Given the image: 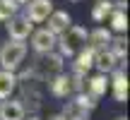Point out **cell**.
<instances>
[{"instance_id": "9c48e42d", "label": "cell", "mask_w": 130, "mask_h": 120, "mask_svg": "<svg viewBox=\"0 0 130 120\" xmlns=\"http://www.w3.org/2000/svg\"><path fill=\"white\" fill-rule=\"evenodd\" d=\"M108 84H111V89H113L116 101L125 103V101H128V74L123 72V70H116V72H113V79H111Z\"/></svg>"}, {"instance_id": "9a60e30c", "label": "cell", "mask_w": 130, "mask_h": 120, "mask_svg": "<svg viewBox=\"0 0 130 120\" xmlns=\"http://www.w3.org/2000/svg\"><path fill=\"white\" fill-rule=\"evenodd\" d=\"M70 91H72V82H70V77H65V74H58V77L51 82V94L53 96L65 98Z\"/></svg>"}, {"instance_id": "5b68a950", "label": "cell", "mask_w": 130, "mask_h": 120, "mask_svg": "<svg viewBox=\"0 0 130 120\" xmlns=\"http://www.w3.org/2000/svg\"><path fill=\"white\" fill-rule=\"evenodd\" d=\"M7 31H10V38H17V41H24V38H29V34L34 31V24L31 19L24 14V17H10L7 19Z\"/></svg>"}, {"instance_id": "8fae6325", "label": "cell", "mask_w": 130, "mask_h": 120, "mask_svg": "<svg viewBox=\"0 0 130 120\" xmlns=\"http://www.w3.org/2000/svg\"><path fill=\"white\" fill-rule=\"evenodd\" d=\"M92 67H94V48H89V46L79 48L77 60H75V74H82L84 77Z\"/></svg>"}, {"instance_id": "4fadbf2b", "label": "cell", "mask_w": 130, "mask_h": 120, "mask_svg": "<svg viewBox=\"0 0 130 120\" xmlns=\"http://www.w3.org/2000/svg\"><path fill=\"white\" fill-rule=\"evenodd\" d=\"M87 41H89V48H94V51H101V48H106L108 43H111V31L104 27L94 29L92 34H87Z\"/></svg>"}, {"instance_id": "7402d4cb", "label": "cell", "mask_w": 130, "mask_h": 120, "mask_svg": "<svg viewBox=\"0 0 130 120\" xmlns=\"http://www.w3.org/2000/svg\"><path fill=\"white\" fill-rule=\"evenodd\" d=\"M29 120H41V118H29Z\"/></svg>"}, {"instance_id": "277c9868", "label": "cell", "mask_w": 130, "mask_h": 120, "mask_svg": "<svg viewBox=\"0 0 130 120\" xmlns=\"http://www.w3.org/2000/svg\"><path fill=\"white\" fill-rule=\"evenodd\" d=\"M29 36H31V48L36 53H53L56 41H58L53 31H48V29H39V31H31Z\"/></svg>"}, {"instance_id": "8992f818", "label": "cell", "mask_w": 130, "mask_h": 120, "mask_svg": "<svg viewBox=\"0 0 130 120\" xmlns=\"http://www.w3.org/2000/svg\"><path fill=\"white\" fill-rule=\"evenodd\" d=\"M53 12L51 0H29L27 5V17L31 22H46V17Z\"/></svg>"}, {"instance_id": "52a82bcc", "label": "cell", "mask_w": 130, "mask_h": 120, "mask_svg": "<svg viewBox=\"0 0 130 120\" xmlns=\"http://www.w3.org/2000/svg\"><path fill=\"white\" fill-rule=\"evenodd\" d=\"M94 67L106 74V72H113L118 67V60L108 48H101V51H94Z\"/></svg>"}, {"instance_id": "603a6c76", "label": "cell", "mask_w": 130, "mask_h": 120, "mask_svg": "<svg viewBox=\"0 0 130 120\" xmlns=\"http://www.w3.org/2000/svg\"><path fill=\"white\" fill-rule=\"evenodd\" d=\"M116 120H128V118H116Z\"/></svg>"}, {"instance_id": "7c38bea8", "label": "cell", "mask_w": 130, "mask_h": 120, "mask_svg": "<svg viewBox=\"0 0 130 120\" xmlns=\"http://www.w3.org/2000/svg\"><path fill=\"white\" fill-rule=\"evenodd\" d=\"M106 89H108V79H106V74H96V77H92L87 82V96L89 98H94V101H96V98H101L104 94H106Z\"/></svg>"}, {"instance_id": "cb8c5ba5", "label": "cell", "mask_w": 130, "mask_h": 120, "mask_svg": "<svg viewBox=\"0 0 130 120\" xmlns=\"http://www.w3.org/2000/svg\"><path fill=\"white\" fill-rule=\"evenodd\" d=\"M72 3H77V0H72Z\"/></svg>"}, {"instance_id": "d6986e66", "label": "cell", "mask_w": 130, "mask_h": 120, "mask_svg": "<svg viewBox=\"0 0 130 120\" xmlns=\"http://www.w3.org/2000/svg\"><path fill=\"white\" fill-rule=\"evenodd\" d=\"M125 43H128L125 38H116V41H113V48H108V51L116 55V60H118V63H121V60H125V53H128Z\"/></svg>"}, {"instance_id": "ba28073f", "label": "cell", "mask_w": 130, "mask_h": 120, "mask_svg": "<svg viewBox=\"0 0 130 120\" xmlns=\"http://www.w3.org/2000/svg\"><path fill=\"white\" fill-rule=\"evenodd\" d=\"M0 120H24V106L12 98L0 101Z\"/></svg>"}, {"instance_id": "2e32d148", "label": "cell", "mask_w": 130, "mask_h": 120, "mask_svg": "<svg viewBox=\"0 0 130 120\" xmlns=\"http://www.w3.org/2000/svg\"><path fill=\"white\" fill-rule=\"evenodd\" d=\"M111 29L118 34H123L128 29V17H125V10L118 7V10H111Z\"/></svg>"}, {"instance_id": "ac0fdd59", "label": "cell", "mask_w": 130, "mask_h": 120, "mask_svg": "<svg viewBox=\"0 0 130 120\" xmlns=\"http://www.w3.org/2000/svg\"><path fill=\"white\" fill-rule=\"evenodd\" d=\"M17 7V0H0V22H7L10 17H14Z\"/></svg>"}, {"instance_id": "3957f363", "label": "cell", "mask_w": 130, "mask_h": 120, "mask_svg": "<svg viewBox=\"0 0 130 120\" xmlns=\"http://www.w3.org/2000/svg\"><path fill=\"white\" fill-rule=\"evenodd\" d=\"M94 106H96V101H94V98L79 94L77 98L68 101V106L63 108V115L68 118V120H89V113H92Z\"/></svg>"}, {"instance_id": "30bf717a", "label": "cell", "mask_w": 130, "mask_h": 120, "mask_svg": "<svg viewBox=\"0 0 130 120\" xmlns=\"http://www.w3.org/2000/svg\"><path fill=\"white\" fill-rule=\"evenodd\" d=\"M46 22H48L46 29H48V31H53V34L58 36V34H63L65 29L70 27V14L63 12V10H53V12L46 17Z\"/></svg>"}, {"instance_id": "44dd1931", "label": "cell", "mask_w": 130, "mask_h": 120, "mask_svg": "<svg viewBox=\"0 0 130 120\" xmlns=\"http://www.w3.org/2000/svg\"><path fill=\"white\" fill-rule=\"evenodd\" d=\"M17 3H29V0H17Z\"/></svg>"}, {"instance_id": "5bb4252c", "label": "cell", "mask_w": 130, "mask_h": 120, "mask_svg": "<svg viewBox=\"0 0 130 120\" xmlns=\"http://www.w3.org/2000/svg\"><path fill=\"white\" fill-rule=\"evenodd\" d=\"M14 89H17V77H14V72L0 70V101H3V98H10Z\"/></svg>"}, {"instance_id": "6da1fadb", "label": "cell", "mask_w": 130, "mask_h": 120, "mask_svg": "<svg viewBox=\"0 0 130 120\" xmlns=\"http://www.w3.org/2000/svg\"><path fill=\"white\" fill-rule=\"evenodd\" d=\"M56 46H60V55L63 58H72L79 48L87 46V29H82V27H68L60 34V38L56 41Z\"/></svg>"}, {"instance_id": "ffe728a7", "label": "cell", "mask_w": 130, "mask_h": 120, "mask_svg": "<svg viewBox=\"0 0 130 120\" xmlns=\"http://www.w3.org/2000/svg\"><path fill=\"white\" fill-rule=\"evenodd\" d=\"M51 120H68V118H65V115H63V113H58V115H53Z\"/></svg>"}, {"instance_id": "7a4b0ae2", "label": "cell", "mask_w": 130, "mask_h": 120, "mask_svg": "<svg viewBox=\"0 0 130 120\" xmlns=\"http://www.w3.org/2000/svg\"><path fill=\"white\" fill-rule=\"evenodd\" d=\"M24 55H27V46H24V41L12 38V41H7L3 48H0V65H3V70L14 72V70L22 65Z\"/></svg>"}, {"instance_id": "e0dca14e", "label": "cell", "mask_w": 130, "mask_h": 120, "mask_svg": "<svg viewBox=\"0 0 130 120\" xmlns=\"http://www.w3.org/2000/svg\"><path fill=\"white\" fill-rule=\"evenodd\" d=\"M111 10H113L111 0H99V3L94 5V10H92V19L94 22H101V19H106L108 14H111Z\"/></svg>"}]
</instances>
